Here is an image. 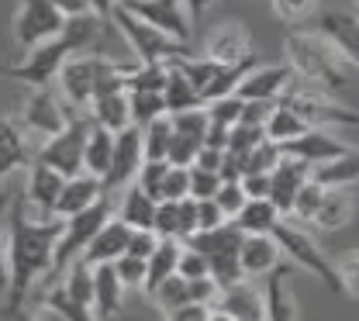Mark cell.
<instances>
[{"label":"cell","instance_id":"6da1fadb","mask_svg":"<svg viewBox=\"0 0 359 321\" xmlns=\"http://www.w3.org/2000/svg\"><path fill=\"white\" fill-rule=\"evenodd\" d=\"M59 231H62L59 218L28 214L21 193L7 200V283H4V308H0L7 321L21 318L35 283L48 280Z\"/></svg>","mask_w":359,"mask_h":321},{"label":"cell","instance_id":"7a4b0ae2","mask_svg":"<svg viewBox=\"0 0 359 321\" xmlns=\"http://www.w3.org/2000/svg\"><path fill=\"white\" fill-rule=\"evenodd\" d=\"M283 62L290 66L294 80L308 83L314 90L339 93L356 83V59L342 55L335 46H328L311 28H294L283 39Z\"/></svg>","mask_w":359,"mask_h":321},{"label":"cell","instance_id":"3957f363","mask_svg":"<svg viewBox=\"0 0 359 321\" xmlns=\"http://www.w3.org/2000/svg\"><path fill=\"white\" fill-rule=\"evenodd\" d=\"M97 32H100V21H97L93 14L69 18L59 39L42 42V46L32 48V52H25L21 62H7V66H0V76L18 80V83H25L28 90L52 87L55 76H59V69H62L73 55L87 52V48L97 42Z\"/></svg>","mask_w":359,"mask_h":321},{"label":"cell","instance_id":"277c9868","mask_svg":"<svg viewBox=\"0 0 359 321\" xmlns=\"http://www.w3.org/2000/svg\"><path fill=\"white\" fill-rule=\"evenodd\" d=\"M132 73V66L118 62V59H107L100 52H80L73 55L55 83H59V100L66 104L69 114H87L90 104L100 97V93L111 90H125V76Z\"/></svg>","mask_w":359,"mask_h":321},{"label":"cell","instance_id":"5b68a950","mask_svg":"<svg viewBox=\"0 0 359 321\" xmlns=\"http://www.w3.org/2000/svg\"><path fill=\"white\" fill-rule=\"evenodd\" d=\"M111 25L121 32L125 46L132 48L135 62H142V66H156V62H177V59L194 55L187 42H177V39H170V35L156 32L152 25H145V21H138L135 14H128L121 4L114 7V14H111Z\"/></svg>","mask_w":359,"mask_h":321},{"label":"cell","instance_id":"8992f818","mask_svg":"<svg viewBox=\"0 0 359 321\" xmlns=\"http://www.w3.org/2000/svg\"><path fill=\"white\" fill-rule=\"evenodd\" d=\"M276 104L290 107L308 128H349V125H356V111L342 97L314 90V87L301 83V80H294Z\"/></svg>","mask_w":359,"mask_h":321},{"label":"cell","instance_id":"52a82bcc","mask_svg":"<svg viewBox=\"0 0 359 321\" xmlns=\"http://www.w3.org/2000/svg\"><path fill=\"white\" fill-rule=\"evenodd\" d=\"M269 238L280 245V252L287 256V263H290L294 270H308V273L318 276L325 287H332L335 294H342L339 276L332 270V259L321 252V245L314 242L311 231H304V225H294V221L280 218V221L273 225V231H269Z\"/></svg>","mask_w":359,"mask_h":321},{"label":"cell","instance_id":"ba28073f","mask_svg":"<svg viewBox=\"0 0 359 321\" xmlns=\"http://www.w3.org/2000/svg\"><path fill=\"white\" fill-rule=\"evenodd\" d=\"M107 218H111V197L97 200L93 207H87V211H80V214H73V218L62 221V231H59V238H55V252H52L48 280H59V273H62L69 263H76V259L83 256L90 238L104 228Z\"/></svg>","mask_w":359,"mask_h":321},{"label":"cell","instance_id":"9c48e42d","mask_svg":"<svg viewBox=\"0 0 359 321\" xmlns=\"http://www.w3.org/2000/svg\"><path fill=\"white\" fill-rule=\"evenodd\" d=\"M87 132H90V118L87 114H69L66 128L59 135L45 138L39 145V152L32 156V163H42L48 170H55L59 177H76L83 173V145H87Z\"/></svg>","mask_w":359,"mask_h":321},{"label":"cell","instance_id":"30bf717a","mask_svg":"<svg viewBox=\"0 0 359 321\" xmlns=\"http://www.w3.org/2000/svg\"><path fill=\"white\" fill-rule=\"evenodd\" d=\"M62 28H66V18L48 0H18L14 18H11V39L21 52H32L42 42L59 39Z\"/></svg>","mask_w":359,"mask_h":321},{"label":"cell","instance_id":"8fae6325","mask_svg":"<svg viewBox=\"0 0 359 321\" xmlns=\"http://www.w3.org/2000/svg\"><path fill=\"white\" fill-rule=\"evenodd\" d=\"M18 128H25L28 135L35 138H52L59 135L69 121V111L66 104L52 93V87H39V90H28V97L21 100V111H18Z\"/></svg>","mask_w":359,"mask_h":321},{"label":"cell","instance_id":"7c38bea8","mask_svg":"<svg viewBox=\"0 0 359 321\" xmlns=\"http://www.w3.org/2000/svg\"><path fill=\"white\" fill-rule=\"evenodd\" d=\"M201 55L211 59V62H218V66H238V62H245V59L256 55L252 52V32L242 21H235V18L218 21V25H211L204 32Z\"/></svg>","mask_w":359,"mask_h":321},{"label":"cell","instance_id":"4fadbf2b","mask_svg":"<svg viewBox=\"0 0 359 321\" xmlns=\"http://www.w3.org/2000/svg\"><path fill=\"white\" fill-rule=\"evenodd\" d=\"M121 7L128 14H135L138 21L152 25L156 32H163V35H170L177 42H190L194 25L187 18L183 0H121Z\"/></svg>","mask_w":359,"mask_h":321},{"label":"cell","instance_id":"5bb4252c","mask_svg":"<svg viewBox=\"0 0 359 321\" xmlns=\"http://www.w3.org/2000/svg\"><path fill=\"white\" fill-rule=\"evenodd\" d=\"M280 152L290 156V159H297V163H304V166L311 170V166L332 163V159H339V156H353L356 145L346 142V138H339L335 132H328V128H308L304 135L294 138L290 145H283Z\"/></svg>","mask_w":359,"mask_h":321},{"label":"cell","instance_id":"9a60e30c","mask_svg":"<svg viewBox=\"0 0 359 321\" xmlns=\"http://www.w3.org/2000/svg\"><path fill=\"white\" fill-rule=\"evenodd\" d=\"M290 83H294V73H290L287 62H256L242 76L235 97L238 100H252V104H276Z\"/></svg>","mask_w":359,"mask_h":321},{"label":"cell","instance_id":"2e32d148","mask_svg":"<svg viewBox=\"0 0 359 321\" xmlns=\"http://www.w3.org/2000/svg\"><path fill=\"white\" fill-rule=\"evenodd\" d=\"M311 32L321 35L328 46H335L342 55L356 59L359 52V21L353 7H321L311 18Z\"/></svg>","mask_w":359,"mask_h":321},{"label":"cell","instance_id":"e0dca14e","mask_svg":"<svg viewBox=\"0 0 359 321\" xmlns=\"http://www.w3.org/2000/svg\"><path fill=\"white\" fill-rule=\"evenodd\" d=\"M142 166V138H138V128H125L114 135V152H111V166L104 173V197H111L114 190H125V186L135 180Z\"/></svg>","mask_w":359,"mask_h":321},{"label":"cell","instance_id":"ac0fdd59","mask_svg":"<svg viewBox=\"0 0 359 321\" xmlns=\"http://www.w3.org/2000/svg\"><path fill=\"white\" fill-rule=\"evenodd\" d=\"M62 184H66V177H59L55 170H48V166H42V163H32V166H28L25 190H21L25 207L35 211V218H52Z\"/></svg>","mask_w":359,"mask_h":321},{"label":"cell","instance_id":"d6986e66","mask_svg":"<svg viewBox=\"0 0 359 321\" xmlns=\"http://www.w3.org/2000/svg\"><path fill=\"white\" fill-rule=\"evenodd\" d=\"M211 311H222L231 321H263V290L252 280H238L218 290Z\"/></svg>","mask_w":359,"mask_h":321},{"label":"cell","instance_id":"ffe728a7","mask_svg":"<svg viewBox=\"0 0 359 321\" xmlns=\"http://www.w3.org/2000/svg\"><path fill=\"white\" fill-rule=\"evenodd\" d=\"M280 263H283V252H280V245L269 235H242V245H238L242 280H252V283L266 280Z\"/></svg>","mask_w":359,"mask_h":321},{"label":"cell","instance_id":"44dd1931","mask_svg":"<svg viewBox=\"0 0 359 321\" xmlns=\"http://www.w3.org/2000/svg\"><path fill=\"white\" fill-rule=\"evenodd\" d=\"M294 276L290 263H280L273 273L266 276V287H263V321H297L301 318V308L287 287V280Z\"/></svg>","mask_w":359,"mask_h":321},{"label":"cell","instance_id":"7402d4cb","mask_svg":"<svg viewBox=\"0 0 359 321\" xmlns=\"http://www.w3.org/2000/svg\"><path fill=\"white\" fill-rule=\"evenodd\" d=\"M308 184V166L304 163H297V159H290V156H280V163H276V170L269 173V204L287 218L290 214V204H294V197H297V190Z\"/></svg>","mask_w":359,"mask_h":321},{"label":"cell","instance_id":"603a6c76","mask_svg":"<svg viewBox=\"0 0 359 321\" xmlns=\"http://www.w3.org/2000/svg\"><path fill=\"white\" fill-rule=\"evenodd\" d=\"M97 200H104V186H100V180L90 177V173H76V177H69V180L62 184V190H59V200H55L52 218L66 221V218H73V214L93 207Z\"/></svg>","mask_w":359,"mask_h":321},{"label":"cell","instance_id":"cb8c5ba5","mask_svg":"<svg viewBox=\"0 0 359 321\" xmlns=\"http://www.w3.org/2000/svg\"><path fill=\"white\" fill-rule=\"evenodd\" d=\"M125 287L114 273L111 263L93 266V318L97 321H114L125 311Z\"/></svg>","mask_w":359,"mask_h":321},{"label":"cell","instance_id":"d4e9b609","mask_svg":"<svg viewBox=\"0 0 359 321\" xmlns=\"http://www.w3.org/2000/svg\"><path fill=\"white\" fill-rule=\"evenodd\" d=\"M90 125L118 135L125 128H132V107H128V90H111V93H100L87 111Z\"/></svg>","mask_w":359,"mask_h":321},{"label":"cell","instance_id":"484cf974","mask_svg":"<svg viewBox=\"0 0 359 321\" xmlns=\"http://www.w3.org/2000/svg\"><path fill=\"white\" fill-rule=\"evenodd\" d=\"M125 242H128V228H125L118 218H107V221H104V228L90 238V245L83 249L80 263H87V266L114 263L118 256H125Z\"/></svg>","mask_w":359,"mask_h":321},{"label":"cell","instance_id":"4316f807","mask_svg":"<svg viewBox=\"0 0 359 321\" xmlns=\"http://www.w3.org/2000/svg\"><path fill=\"white\" fill-rule=\"evenodd\" d=\"M25 166H32L28 138H25V132L0 111V184H4L11 173L25 170Z\"/></svg>","mask_w":359,"mask_h":321},{"label":"cell","instance_id":"83f0119b","mask_svg":"<svg viewBox=\"0 0 359 321\" xmlns=\"http://www.w3.org/2000/svg\"><path fill=\"white\" fill-rule=\"evenodd\" d=\"M156 204H159V200H152L149 193H142L135 184H128L121 190V197H118V207H111V211H114V218L128 231H152Z\"/></svg>","mask_w":359,"mask_h":321},{"label":"cell","instance_id":"f1b7e54d","mask_svg":"<svg viewBox=\"0 0 359 321\" xmlns=\"http://www.w3.org/2000/svg\"><path fill=\"white\" fill-rule=\"evenodd\" d=\"M353 214H356V200H353V190H325V197H321V207H318V214H314V228L318 231H328V235H335V231H342L349 221H353Z\"/></svg>","mask_w":359,"mask_h":321},{"label":"cell","instance_id":"f546056e","mask_svg":"<svg viewBox=\"0 0 359 321\" xmlns=\"http://www.w3.org/2000/svg\"><path fill=\"white\" fill-rule=\"evenodd\" d=\"M177 256H180V242L159 238L156 252L145 259V280H142V297H145V301L152 297V290H156L163 280H170V276L177 273Z\"/></svg>","mask_w":359,"mask_h":321},{"label":"cell","instance_id":"4dcf8cb0","mask_svg":"<svg viewBox=\"0 0 359 321\" xmlns=\"http://www.w3.org/2000/svg\"><path fill=\"white\" fill-rule=\"evenodd\" d=\"M308 180L318 184L321 190H353L356 186V152L353 156H339V159L321 163V166H311Z\"/></svg>","mask_w":359,"mask_h":321},{"label":"cell","instance_id":"1f68e13d","mask_svg":"<svg viewBox=\"0 0 359 321\" xmlns=\"http://www.w3.org/2000/svg\"><path fill=\"white\" fill-rule=\"evenodd\" d=\"M308 132V125L290 111V107H283V104H273L266 114V125H263V135H266V142H273V145H290L294 138H301Z\"/></svg>","mask_w":359,"mask_h":321},{"label":"cell","instance_id":"d6a6232c","mask_svg":"<svg viewBox=\"0 0 359 321\" xmlns=\"http://www.w3.org/2000/svg\"><path fill=\"white\" fill-rule=\"evenodd\" d=\"M111 152H114V135L104 132V128H97V125H90L87 145H83V173L104 180V173L111 166Z\"/></svg>","mask_w":359,"mask_h":321},{"label":"cell","instance_id":"836d02e7","mask_svg":"<svg viewBox=\"0 0 359 321\" xmlns=\"http://www.w3.org/2000/svg\"><path fill=\"white\" fill-rule=\"evenodd\" d=\"M280 218H283V214H280L269 200H245V207L238 211V218H235L231 225L242 231V235H269Z\"/></svg>","mask_w":359,"mask_h":321},{"label":"cell","instance_id":"e575fe53","mask_svg":"<svg viewBox=\"0 0 359 321\" xmlns=\"http://www.w3.org/2000/svg\"><path fill=\"white\" fill-rule=\"evenodd\" d=\"M163 104H166V114H180V111H190V107H204V104H201V97H197V90L187 83V76L180 73L173 62H170V73H166Z\"/></svg>","mask_w":359,"mask_h":321},{"label":"cell","instance_id":"d590c367","mask_svg":"<svg viewBox=\"0 0 359 321\" xmlns=\"http://www.w3.org/2000/svg\"><path fill=\"white\" fill-rule=\"evenodd\" d=\"M138 138H142V159H163V163H166V149H170V142H173L170 114L149 121L145 128H138Z\"/></svg>","mask_w":359,"mask_h":321},{"label":"cell","instance_id":"8d00e7d4","mask_svg":"<svg viewBox=\"0 0 359 321\" xmlns=\"http://www.w3.org/2000/svg\"><path fill=\"white\" fill-rule=\"evenodd\" d=\"M280 145H273V142H259L256 149H249L245 156H235L238 159V170H242V177H256V173H273L276 170V163H280Z\"/></svg>","mask_w":359,"mask_h":321},{"label":"cell","instance_id":"74e56055","mask_svg":"<svg viewBox=\"0 0 359 321\" xmlns=\"http://www.w3.org/2000/svg\"><path fill=\"white\" fill-rule=\"evenodd\" d=\"M156 308H159V315H166V311H173V308H183V304H190V280H183V276H170V280H163L156 290H152V297H149Z\"/></svg>","mask_w":359,"mask_h":321},{"label":"cell","instance_id":"f35d334b","mask_svg":"<svg viewBox=\"0 0 359 321\" xmlns=\"http://www.w3.org/2000/svg\"><path fill=\"white\" fill-rule=\"evenodd\" d=\"M269 7H273L276 21L304 28V25H311V18L321 11V0H269Z\"/></svg>","mask_w":359,"mask_h":321},{"label":"cell","instance_id":"ab89813d","mask_svg":"<svg viewBox=\"0 0 359 321\" xmlns=\"http://www.w3.org/2000/svg\"><path fill=\"white\" fill-rule=\"evenodd\" d=\"M39 304L52 308L55 315H62L66 321H97V318H93V311L80 308L76 301H69V297H66V290H62L55 280H52V287H45V294L39 297Z\"/></svg>","mask_w":359,"mask_h":321},{"label":"cell","instance_id":"60d3db41","mask_svg":"<svg viewBox=\"0 0 359 321\" xmlns=\"http://www.w3.org/2000/svg\"><path fill=\"white\" fill-rule=\"evenodd\" d=\"M321 197H325V190L308 180V184L297 190V197H294V204H290L287 221H294V225H311L314 214H318V207H321Z\"/></svg>","mask_w":359,"mask_h":321},{"label":"cell","instance_id":"b9f144b4","mask_svg":"<svg viewBox=\"0 0 359 321\" xmlns=\"http://www.w3.org/2000/svg\"><path fill=\"white\" fill-rule=\"evenodd\" d=\"M128 107H132V128H145L149 121L166 114L163 93H132L128 90Z\"/></svg>","mask_w":359,"mask_h":321},{"label":"cell","instance_id":"7bdbcfd3","mask_svg":"<svg viewBox=\"0 0 359 321\" xmlns=\"http://www.w3.org/2000/svg\"><path fill=\"white\" fill-rule=\"evenodd\" d=\"M332 270L339 276L342 297L356 301V287H359V252L356 249H346L342 256H335V259H332Z\"/></svg>","mask_w":359,"mask_h":321},{"label":"cell","instance_id":"ee69618b","mask_svg":"<svg viewBox=\"0 0 359 321\" xmlns=\"http://www.w3.org/2000/svg\"><path fill=\"white\" fill-rule=\"evenodd\" d=\"M152 235L180 242V200H159L152 214Z\"/></svg>","mask_w":359,"mask_h":321},{"label":"cell","instance_id":"f6af8a7d","mask_svg":"<svg viewBox=\"0 0 359 321\" xmlns=\"http://www.w3.org/2000/svg\"><path fill=\"white\" fill-rule=\"evenodd\" d=\"M215 204H218V211L224 214V221H235L238 218V211L245 207V190H242V184L238 180H222V186H218V193L211 197Z\"/></svg>","mask_w":359,"mask_h":321},{"label":"cell","instance_id":"bcb514c9","mask_svg":"<svg viewBox=\"0 0 359 321\" xmlns=\"http://www.w3.org/2000/svg\"><path fill=\"white\" fill-rule=\"evenodd\" d=\"M201 149H204V138L173 132V142H170V149H166V163H170V166H187V170H190Z\"/></svg>","mask_w":359,"mask_h":321},{"label":"cell","instance_id":"7dc6e473","mask_svg":"<svg viewBox=\"0 0 359 321\" xmlns=\"http://www.w3.org/2000/svg\"><path fill=\"white\" fill-rule=\"evenodd\" d=\"M204 111H208V121H211V128H235L238 125V118H242V100L238 97H224V100H215V104H204Z\"/></svg>","mask_w":359,"mask_h":321},{"label":"cell","instance_id":"c3c4849f","mask_svg":"<svg viewBox=\"0 0 359 321\" xmlns=\"http://www.w3.org/2000/svg\"><path fill=\"white\" fill-rule=\"evenodd\" d=\"M166 166H170V163H163V159H142V166H138L132 184L138 186L142 193H149L152 200H159V184H163V177H166Z\"/></svg>","mask_w":359,"mask_h":321},{"label":"cell","instance_id":"681fc988","mask_svg":"<svg viewBox=\"0 0 359 321\" xmlns=\"http://www.w3.org/2000/svg\"><path fill=\"white\" fill-rule=\"evenodd\" d=\"M187 197H190V170L166 166V177L159 184V200H187Z\"/></svg>","mask_w":359,"mask_h":321},{"label":"cell","instance_id":"f907efd6","mask_svg":"<svg viewBox=\"0 0 359 321\" xmlns=\"http://www.w3.org/2000/svg\"><path fill=\"white\" fill-rule=\"evenodd\" d=\"M170 125L173 132L180 135H194V138H204L208 135V111L204 107H190V111H180V114H170Z\"/></svg>","mask_w":359,"mask_h":321},{"label":"cell","instance_id":"816d5d0a","mask_svg":"<svg viewBox=\"0 0 359 321\" xmlns=\"http://www.w3.org/2000/svg\"><path fill=\"white\" fill-rule=\"evenodd\" d=\"M114 273L121 280L125 290H138L142 294V280H145V259H135V256H118L114 263Z\"/></svg>","mask_w":359,"mask_h":321},{"label":"cell","instance_id":"f5cc1de1","mask_svg":"<svg viewBox=\"0 0 359 321\" xmlns=\"http://www.w3.org/2000/svg\"><path fill=\"white\" fill-rule=\"evenodd\" d=\"M222 186V177L211 170H197L190 166V200H211Z\"/></svg>","mask_w":359,"mask_h":321},{"label":"cell","instance_id":"db71d44e","mask_svg":"<svg viewBox=\"0 0 359 321\" xmlns=\"http://www.w3.org/2000/svg\"><path fill=\"white\" fill-rule=\"evenodd\" d=\"M177 276H183V280H204V276H208V259H204L197 249H190V245H180Z\"/></svg>","mask_w":359,"mask_h":321},{"label":"cell","instance_id":"11a10c76","mask_svg":"<svg viewBox=\"0 0 359 321\" xmlns=\"http://www.w3.org/2000/svg\"><path fill=\"white\" fill-rule=\"evenodd\" d=\"M194 218H197V231H215L224 225V214L218 211L215 200H194Z\"/></svg>","mask_w":359,"mask_h":321},{"label":"cell","instance_id":"9f6ffc18","mask_svg":"<svg viewBox=\"0 0 359 321\" xmlns=\"http://www.w3.org/2000/svg\"><path fill=\"white\" fill-rule=\"evenodd\" d=\"M159 238L152 231H128V242H125V256H135V259H149L156 252Z\"/></svg>","mask_w":359,"mask_h":321},{"label":"cell","instance_id":"6f0895ef","mask_svg":"<svg viewBox=\"0 0 359 321\" xmlns=\"http://www.w3.org/2000/svg\"><path fill=\"white\" fill-rule=\"evenodd\" d=\"M208 318H211L208 304H183V308H173V311L163 315V321H208Z\"/></svg>","mask_w":359,"mask_h":321},{"label":"cell","instance_id":"680465c9","mask_svg":"<svg viewBox=\"0 0 359 321\" xmlns=\"http://www.w3.org/2000/svg\"><path fill=\"white\" fill-rule=\"evenodd\" d=\"M7 283V193H0V290Z\"/></svg>","mask_w":359,"mask_h":321},{"label":"cell","instance_id":"91938a15","mask_svg":"<svg viewBox=\"0 0 359 321\" xmlns=\"http://www.w3.org/2000/svg\"><path fill=\"white\" fill-rule=\"evenodd\" d=\"M249 200H266L269 197V173H256V177H242L238 180Z\"/></svg>","mask_w":359,"mask_h":321},{"label":"cell","instance_id":"94428289","mask_svg":"<svg viewBox=\"0 0 359 321\" xmlns=\"http://www.w3.org/2000/svg\"><path fill=\"white\" fill-rule=\"evenodd\" d=\"M48 4H52V7L66 18V21H69V18H83V14H90L87 0H48Z\"/></svg>","mask_w":359,"mask_h":321},{"label":"cell","instance_id":"6125c7cd","mask_svg":"<svg viewBox=\"0 0 359 321\" xmlns=\"http://www.w3.org/2000/svg\"><path fill=\"white\" fill-rule=\"evenodd\" d=\"M183 7H187V18H190V25H194V21H201L208 11H215L218 0H183Z\"/></svg>","mask_w":359,"mask_h":321},{"label":"cell","instance_id":"be15d7a7","mask_svg":"<svg viewBox=\"0 0 359 321\" xmlns=\"http://www.w3.org/2000/svg\"><path fill=\"white\" fill-rule=\"evenodd\" d=\"M90 4V14L97 18V21H111V14H114V7L121 4V0H87Z\"/></svg>","mask_w":359,"mask_h":321},{"label":"cell","instance_id":"e7e4bbea","mask_svg":"<svg viewBox=\"0 0 359 321\" xmlns=\"http://www.w3.org/2000/svg\"><path fill=\"white\" fill-rule=\"evenodd\" d=\"M32 321H66L62 315H55L52 308H45V304H39V311L32 315Z\"/></svg>","mask_w":359,"mask_h":321},{"label":"cell","instance_id":"03108f58","mask_svg":"<svg viewBox=\"0 0 359 321\" xmlns=\"http://www.w3.org/2000/svg\"><path fill=\"white\" fill-rule=\"evenodd\" d=\"M208 321H231V318H224L222 311H211V318H208Z\"/></svg>","mask_w":359,"mask_h":321}]
</instances>
